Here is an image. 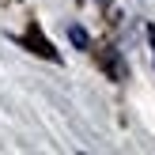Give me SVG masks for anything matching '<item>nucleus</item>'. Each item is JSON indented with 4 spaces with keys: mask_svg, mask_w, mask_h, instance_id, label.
I'll use <instances>...</instances> for the list:
<instances>
[{
    "mask_svg": "<svg viewBox=\"0 0 155 155\" xmlns=\"http://www.w3.org/2000/svg\"><path fill=\"white\" fill-rule=\"evenodd\" d=\"M151 42H155V30H151Z\"/></svg>",
    "mask_w": 155,
    "mask_h": 155,
    "instance_id": "obj_1",
    "label": "nucleus"
}]
</instances>
